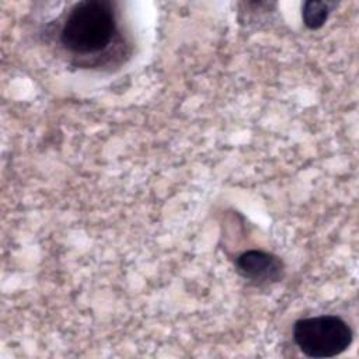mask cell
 <instances>
[{
    "mask_svg": "<svg viewBox=\"0 0 359 359\" xmlns=\"http://www.w3.org/2000/svg\"><path fill=\"white\" fill-rule=\"evenodd\" d=\"M116 34L114 6L107 0H83L67 13L59 39L74 55H95L105 50Z\"/></svg>",
    "mask_w": 359,
    "mask_h": 359,
    "instance_id": "obj_1",
    "label": "cell"
},
{
    "mask_svg": "<svg viewBox=\"0 0 359 359\" xmlns=\"http://www.w3.org/2000/svg\"><path fill=\"white\" fill-rule=\"evenodd\" d=\"M293 339L304 356L324 359L345 352L353 341V332L338 316H317L297 320L293 324Z\"/></svg>",
    "mask_w": 359,
    "mask_h": 359,
    "instance_id": "obj_2",
    "label": "cell"
},
{
    "mask_svg": "<svg viewBox=\"0 0 359 359\" xmlns=\"http://www.w3.org/2000/svg\"><path fill=\"white\" fill-rule=\"evenodd\" d=\"M236 271L240 276L255 285H268L283 278L285 265L272 252L248 250L236 258Z\"/></svg>",
    "mask_w": 359,
    "mask_h": 359,
    "instance_id": "obj_3",
    "label": "cell"
},
{
    "mask_svg": "<svg viewBox=\"0 0 359 359\" xmlns=\"http://www.w3.org/2000/svg\"><path fill=\"white\" fill-rule=\"evenodd\" d=\"M335 4L331 1H306L302 7V17L303 22L309 29H318L321 28L325 21L328 20L332 7Z\"/></svg>",
    "mask_w": 359,
    "mask_h": 359,
    "instance_id": "obj_4",
    "label": "cell"
}]
</instances>
